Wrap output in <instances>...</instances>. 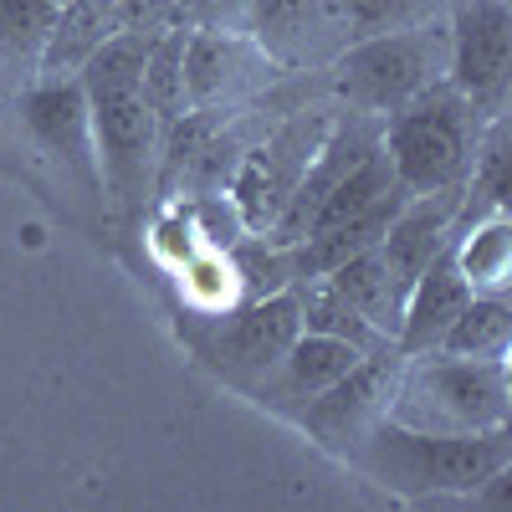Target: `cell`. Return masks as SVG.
Masks as SVG:
<instances>
[{
	"mask_svg": "<svg viewBox=\"0 0 512 512\" xmlns=\"http://www.w3.org/2000/svg\"><path fill=\"white\" fill-rule=\"evenodd\" d=\"M144 36H113L93 52V62L77 72L82 98L93 118V149H98V185L118 205H139V195L154 180V154L164 128L154 108L144 103Z\"/></svg>",
	"mask_w": 512,
	"mask_h": 512,
	"instance_id": "cell-1",
	"label": "cell"
},
{
	"mask_svg": "<svg viewBox=\"0 0 512 512\" xmlns=\"http://www.w3.org/2000/svg\"><path fill=\"white\" fill-rule=\"evenodd\" d=\"M349 466L369 482H379L395 497H477V487H487V477L512 466V436L502 431H482V436H441V431H415L390 415H379L364 441L349 451Z\"/></svg>",
	"mask_w": 512,
	"mask_h": 512,
	"instance_id": "cell-2",
	"label": "cell"
},
{
	"mask_svg": "<svg viewBox=\"0 0 512 512\" xmlns=\"http://www.w3.org/2000/svg\"><path fill=\"white\" fill-rule=\"evenodd\" d=\"M384 415L415 425V431H441V436L502 431L512 415L507 359H461L446 349L405 354Z\"/></svg>",
	"mask_w": 512,
	"mask_h": 512,
	"instance_id": "cell-3",
	"label": "cell"
},
{
	"mask_svg": "<svg viewBox=\"0 0 512 512\" xmlns=\"http://www.w3.org/2000/svg\"><path fill=\"white\" fill-rule=\"evenodd\" d=\"M482 134H487V113L466 93H456L451 82L415 93L405 108H395L379 123V144L395 164V180L410 195L466 185Z\"/></svg>",
	"mask_w": 512,
	"mask_h": 512,
	"instance_id": "cell-4",
	"label": "cell"
},
{
	"mask_svg": "<svg viewBox=\"0 0 512 512\" xmlns=\"http://www.w3.org/2000/svg\"><path fill=\"white\" fill-rule=\"evenodd\" d=\"M446 62H451V26H446V16H431V21L405 26V31L349 41L333 57L328 82L354 113L390 118L415 93L446 82Z\"/></svg>",
	"mask_w": 512,
	"mask_h": 512,
	"instance_id": "cell-5",
	"label": "cell"
},
{
	"mask_svg": "<svg viewBox=\"0 0 512 512\" xmlns=\"http://www.w3.org/2000/svg\"><path fill=\"white\" fill-rule=\"evenodd\" d=\"M205 318H210L205 328H190V344L236 390H251L256 379H267L272 364L287 354V344L303 333V313H297L292 287L256 297V303H236L226 313H205Z\"/></svg>",
	"mask_w": 512,
	"mask_h": 512,
	"instance_id": "cell-6",
	"label": "cell"
},
{
	"mask_svg": "<svg viewBox=\"0 0 512 512\" xmlns=\"http://www.w3.org/2000/svg\"><path fill=\"white\" fill-rule=\"evenodd\" d=\"M446 26H451L446 82L472 98L487 118H497L512 72V0H451Z\"/></svg>",
	"mask_w": 512,
	"mask_h": 512,
	"instance_id": "cell-7",
	"label": "cell"
},
{
	"mask_svg": "<svg viewBox=\"0 0 512 512\" xmlns=\"http://www.w3.org/2000/svg\"><path fill=\"white\" fill-rule=\"evenodd\" d=\"M400 349L384 344L374 354H364L344 379H333L328 390H318L313 400H303L292 410V420L303 425V431H313L328 451H338L349 461V451L364 441L369 425L390 410V395H395V374H400Z\"/></svg>",
	"mask_w": 512,
	"mask_h": 512,
	"instance_id": "cell-8",
	"label": "cell"
},
{
	"mask_svg": "<svg viewBox=\"0 0 512 512\" xmlns=\"http://www.w3.org/2000/svg\"><path fill=\"white\" fill-rule=\"evenodd\" d=\"M246 36L272 67H292V72L303 67L328 72L333 57L349 47L344 26L333 16V0H256Z\"/></svg>",
	"mask_w": 512,
	"mask_h": 512,
	"instance_id": "cell-9",
	"label": "cell"
},
{
	"mask_svg": "<svg viewBox=\"0 0 512 512\" xmlns=\"http://www.w3.org/2000/svg\"><path fill=\"white\" fill-rule=\"evenodd\" d=\"M272 77V62L256 52L251 36H221V31H185V98L190 113L236 103L256 93Z\"/></svg>",
	"mask_w": 512,
	"mask_h": 512,
	"instance_id": "cell-10",
	"label": "cell"
},
{
	"mask_svg": "<svg viewBox=\"0 0 512 512\" xmlns=\"http://www.w3.org/2000/svg\"><path fill=\"white\" fill-rule=\"evenodd\" d=\"M359 359H364V349H354L349 338H333V333L303 328V333H297L292 344H287V354L272 364V374L256 379L246 395H251L256 405L277 410V415H292L303 400H313L318 390H328L333 379H344Z\"/></svg>",
	"mask_w": 512,
	"mask_h": 512,
	"instance_id": "cell-11",
	"label": "cell"
},
{
	"mask_svg": "<svg viewBox=\"0 0 512 512\" xmlns=\"http://www.w3.org/2000/svg\"><path fill=\"white\" fill-rule=\"evenodd\" d=\"M461 195H466V185H446V190L410 195V200L400 205V216L390 221V231H384L379 256H384V267L395 272V282H400L405 292H410V282L446 251L451 221H456V210H461Z\"/></svg>",
	"mask_w": 512,
	"mask_h": 512,
	"instance_id": "cell-12",
	"label": "cell"
},
{
	"mask_svg": "<svg viewBox=\"0 0 512 512\" xmlns=\"http://www.w3.org/2000/svg\"><path fill=\"white\" fill-rule=\"evenodd\" d=\"M21 108L41 149L98 185V149H93V118H88L82 82H36L31 93H21Z\"/></svg>",
	"mask_w": 512,
	"mask_h": 512,
	"instance_id": "cell-13",
	"label": "cell"
},
{
	"mask_svg": "<svg viewBox=\"0 0 512 512\" xmlns=\"http://www.w3.org/2000/svg\"><path fill=\"white\" fill-rule=\"evenodd\" d=\"M466 303H472V287H466V277L456 272V256H451V246H446L436 262L410 282V292H405V313H400L395 349H400V354L436 349L441 333L456 323V313H461Z\"/></svg>",
	"mask_w": 512,
	"mask_h": 512,
	"instance_id": "cell-14",
	"label": "cell"
},
{
	"mask_svg": "<svg viewBox=\"0 0 512 512\" xmlns=\"http://www.w3.org/2000/svg\"><path fill=\"white\" fill-rule=\"evenodd\" d=\"M52 21V0H0V103L36 88Z\"/></svg>",
	"mask_w": 512,
	"mask_h": 512,
	"instance_id": "cell-15",
	"label": "cell"
},
{
	"mask_svg": "<svg viewBox=\"0 0 512 512\" xmlns=\"http://www.w3.org/2000/svg\"><path fill=\"white\" fill-rule=\"evenodd\" d=\"M113 36H118V26H113L108 0H67V6H57V21L47 31V52H41L36 82H77V72Z\"/></svg>",
	"mask_w": 512,
	"mask_h": 512,
	"instance_id": "cell-16",
	"label": "cell"
},
{
	"mask_svg": "<svg viewBox=\"0 0 512 512\" xmlns=\"http://www.w3.org/2000/svg\"><path fill=\"white\" fill-rule=\"evenodd\" d=\"M328 282H333V292L344 297V303L374 328V333H384L395 344V333H400V313H405V287L395 282V272L384 267V256H379V246H369V251H359V256H349V262H338L333 272H323Z\"/></svg>",
	"mask_w": 512,
	"mask_h": 512,
	"instance_id": "cell-17",
	"label": "cell"
},
{
	"mask_svg": "<svg viewBox=\"0 0 512 512\" xmlns=\"http://www.w3.org/2000/svg\"><path fill=\"white\" fill-rule=\"evenodd\" d=\"M446 246H451L456 272L466 277L472 292H507V277H512V221H507V210H487L472 226H461Z\"/></svg>",
	"mask_w": 512,
	"mask_h": 512,
	"instance_id": "cell-18",
	"label": "cell"
},
{
	"mask_svg": "<svg viewBox=\"0 0 512 512\" xmlns=\"http://www.w3.org/2000/svg\"><path fill=\"white\" fill-rule=\"evenodd\" d=\"M446 354L461 359H507L512 349V303L507 292H472V303L456 313V323L441 333Z\"/></svg>",
	"mask_w": 512,
	"mask_h": 512,
	"instance_id": "cell-19",
	"label": "cell"
},
{
	"mask_svg": "<svg viewBox=\"0 0 512 512\" xmlns=\"http://www.w3.org/2000/svg\"><path fill=\"white\" fill-rule=\"evenodd\" d=\"M139 82H144V103L154 108L164 134L190 118V98H185V26H169L164 36L149 41Z\"/></svg>",
	"mask_w": 512,
	"mask_h": 512,
	"instance_id": "cell-20",
	"label": "cell"
},
{
	"mask_svg": "<svg viewBox=\"0 0 512 512\" xmlns=\"http://www.w3.org/2000/svg\"><path fill=\"white\" fill-rule=\"evenodd\" d=\"M292 297H297V313H303V328H313V333L349 338V344L364 349V354H374V349L390 344V338L374 333V328L344 303V297L333 292L328 277H297V282H292Z\"/></svg>",
	"mask_w": 512,
	"mask_h": 512,
	"instance_id": "cell-21",
	"label": "cell"
},
{
	"mask_svg": "<svg viewBox=\"0 0 512 512\" xmlns=\"http://www.w3.org/2000/svg\"><path fill=\"white\" fill-rule=\"evenodd\" d=\"M226 256H231V272H236V287H241V303L287 292V287L297 282V256H292V246H277V241L262 236V231L241 236Z\"/></svg>",
	"mask_w": 512,
	"mask_h": 512,
	"instance_id": "cell-22",
	"label": "cell"
},
{
	"mask_svg": "<svg viewBox=\"0 0 512 512\" xmlns=\"http://www.w3.org/2000/svg\"><path fill=\"white\" fill-rule=\"evenodd\" d=\"M446 6L451 0H333V16L349 41H364V36L405 31L431 16H446Z\"/></svg>",
	"mask_w": 512,
	"mask_h": 512,
	"instance_id": "cell-23",
	"label": "cell"
},
{
	"mask_svg": "<svg viewBox=\"0 0 512 512\" xmlns=\"http://www.w3.org/2000/svg\"><path fill=\"white\" fill-rule=\"evenodd\" d=\"M185 277V297H190V308L205 318V313H226L241 303V287H236V272H231V256L226 251H195L190 262L180 267Z\"/></svg>",
	"mask_w": 512,
	"mask_h": 512,
	"instance_id": "cell-24",
	"label": "cell"
},
{
	"mask_svg": "<svg viewBox=\"0 0 512 512\" xmlns=\"http://www.w3.org/2000/svg\"><path fill=\"white\" fill-rule=\"evenodd\" d=\"M185 216H190V231H195V241H200L205 251H231L241 236H251V226H246V216H241V205L231 200V190H226V195H200V200H190Z\"/></svg>",
	"mask_w": 512,
	"mask_h": 512,
	"instance_id": "cell-25",
	"label": "cell"
},
{
	"mask_svg": "<svg viewBox=\"0 0 512 512\" xmlns=\"http://www.w3.org/2000/svg\"><path fill=\"white\" fill-rule=\"evenodd\" d=\"M251 6H256V0H175V16H180L185 31L246 36L251 31Z\"/></svg>",
	"mask_w": 512,
	"mask_h": 512,
	"instance_id": "cell-26",
	"label": "cell"
},
{
	"mask_svg": "<svg viewBox=\"0 0 512 512\" xmlns=\"http://www.w3.org/2000/svg\"><path fill=\"white\" fill-rule=\"evenodd\" d=\"M149 241H154V251H159L175 272H180V267L190 262V256L200 251V241H195V231H190V216H185V205H180V210H169V216L154 226V236H149Z\"/></svg>",
	"mask_w": 512,
	"mask_h": 512,
	"instance_id": "cell-27",
	"label": "cell"
},
{
	"mask_svg": "<svg viewBox=\"0 0 512 512\" xmlns=\"http://www.w3.org/2000/svg\"><path fill=\"white\" fill-rule=\"evenodd\" d=\"M52 6H67V0H52Z\"/></svg>",
	"mask_w": 512,
	"mask_h": 512,
	"instance_id": "cell-28",
	"label": "cell"
}]
</instances>
